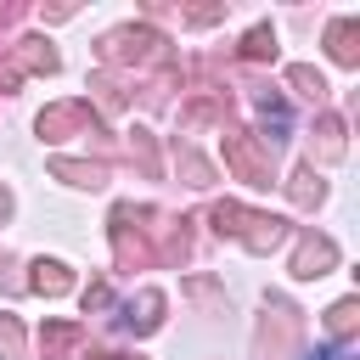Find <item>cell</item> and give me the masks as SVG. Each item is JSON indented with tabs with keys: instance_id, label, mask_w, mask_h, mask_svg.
Wrapping results in <instances>:
<instances>
[{
	"instance_id": "22",
	"label": "cell",
	"mask_w": 360,
	"mask_h": 360,
	"mask_svg": "<svg viewBox=\"0 0 360 360\" xmlns=\"http://www.w3.org/2000/svg\"><path fill=\"white\" fill-rule=\"evenodd\" d=\"M180 169L191 174V186H202V180H208V163H202V158H191L186 146H180Z\"/></svg>"
},
{
	"instance_id": "7",
	"label": "cell",
	"mask_w": 360,
	"mask_h": 360,
	"mask_svg": "<svg viewBox=\"0 0 360 360\" xmlns=\"http://www.w3.org/2000/svg\"><path fill=\"white\" fill-rule=\"evenodd\" d=\"M6 51H11V68H17V73H56L51 39H34V34H28V39H11Z\"/></svg>"
},
{
	"instance_id": "13",
	"label": "cell",
	"mask_w": 360,
	"mask_h": 360,
	"mask_svg": "<svg viewBox=\"0 0 360 360\" xmlns=\"http://www.w3.org/2000/svg\"><path fill=\"white\" fill-rule=\"evenodd\" d=\"M259 118H264V129H276L270 141H281V135L292 129V112H287V101H281L276 90H264V96H259Z\"/></svg>"
},
{
	"instance_id": "15",
	"label": "cell",
	"mask_w": 360,
	"mask_h": 360,
	"mask_svg": "<svg viewBox=\"0 0 360 360\" xmlns=\"http://www.w3.org/2000/svg\"><path fill=\"white\" fill-rule=\"evenodd\" d=\"M287 191H292V202H304V208H309V202H321V197H326V186H321V174H315V169H309V163H304V169H298V174H292V186H287Z\"/></svg>"
},
{
	"instance_id": "21",
	"label": "cell",
	"mask_w": 360,
	"mask_h": 360,
	"mask_svg": "<svg viewBox=\"0 0 360 360\" xmlns=\"http://www.w3.org/2000/svg\"><path fill=\"white\" fill-rule=\"evenodd\" d=\"M84 309H112V292H107V281H90V287H84Z\"/></svg>"
},
{
	"instance_id": "10",
	"label": "cell",
	"mask_w": 360,
	"mask_h": 360,
	"mask_svg": "<svg viewBox=\"0 0 360 360\" xmlns=\"http://www.w3.org/2000/svg\"><path fill=\"white\" fill-rule=\"evenodd\" d=\"M79 338H84V326H79V321H51V326L39 332V354H45V360H62Z\"/></svg>"
},
{
	"instance_id": "5",
	"label": "cell",
	"mask_w": 360,
	"mask_h": 360,
	"mask_svg": "<svg viewBox=\"0 0 360 360\" xmlns=\"http://www.w3.org/2000/svg\"><path fill=\"white\" fill-rule=\"evenodd\" d=\"M158 321H163V292H152V287L118 309V332H124V338H146Z\"/></svg>"
},
{
	"instance_id": "18",
	"label": "cell",
	"mask_w": 360,
	"mask_h": 360,
	"mask_svg": "<svg viewBox=\"0 0 360 360\" xmlns=\"http://www.w3.org/2000/svg\"><path fill=\"white\" fill-rule=\"evenodd\" d=\"M0 354H6V360H28V354H22V326H17L11 315H0Z\"/></svg>"
},
{
	"instance_id": "16",
	"label": "cell",
	"mask_w": 360,
	"mask_h": 360,
	"mask_svg": "<svg viewBox=\"0 0 360 360\" xmlns=\"http://www.w3.org/2000/svg\"><path fill=\"white\" fill-rule=\"evenodd\" d=\"M354 321H360V304H354V298H338V304L326 309V326H332V338H349V332H354Z\"/></svg>"
},
{
	"instance_id": "25",
	"label": "cell",
	"mask_w": 360,
	"mask_h": 360,
	"mask_svg": "<svg viewBox=\"0 0 360 360\" xmlns=\"http://www.w3.org/2000/svg\"><path fill=\"white\" fill-rule=\"evenodd\" d=\"M6 214H11V197H6V186H0V225H6Z\"/></svg>"
},
{
	"instance_id": "20",
	"label": "cell",
	"mask_w": 360,
	"mask_h": 360,
	"mask_svg": "<svg viewBox=\"0 0 360 360\" xmlns=\"http://www.w3.org/2000/svg\"><path fill=\"white\" fill-rule=\"evenodd\" d=\"M129 152L141 158V169H146V174H158V146H152V135H146V129H129Z\"/></svg>"
},
{
	"instance_id": "23",
	"label": "cell",
	"mask_w": 360,
	"mask_h": 360,
	"mask_svg": "<svg viewBox=\"0 0 360 360\" xmlns=\"http://www.w3.org/2000/svg\"><path fill=\"white\" fill-rule=\"evenodd\" d=\"M304 360H343V349H338V343H321V349H309Z\"/></svg>"
},
{
	"instance_id": "4",
	"label": "cell",
	"mask_w": 360,
	"mask_h": 360,
	"mask_svg": "<svg viewBox=\"0 0 360 360\" xmlns=\"http://www.w3.org/2000/svg\"><path fill=\"white\" fill-rule=\"evenodd\" d=\"M73 129L101 135V124H96L90 101H56V107H45V112H39V135H45V141H68Z\"/></svg>"
},
{
	"instance_id": "19",
	"label": "cell",
	"mask_w": 360,
	"mask_h": 360,
	"mask_svg": "<svg viewBox=\"0 0 360 360\" xmlns=\"http://www.w3.org/2000/svg\"><path fill=\"white\" fill-rule=\"evenodd\" d=\"M321 152L326 158L343 152V118H332V112H321Z\"/></svg>"
},
{
	"instance_id": "14",
	"label": "cell",
	"mask_w": 360,
	"mask_h": 360,
	"mask_svg": "<svg viewBox=\"0 0 360 360\" xmlns=\"http://www.w3.org/2000/svg\"><path fill=\"white\" fill-rule=\"evenodd\" d=\"M292 332H298V326H292V315H287V309H276V315L264 321V332H259V343H264L270 354H281V349L292 343Z\"/></svg>"
},
{
	"instance_id": "8",
	"label": "cell",
	"mask_w": 360,
	"mask_h": 360,
	"mask_svg": "<svg viewBox=\"0 0 360 360\" xmlns=\"http://www.w3.org/2000/svg\"><path fill=\"white\" fill-rule=\"evenodd\" d=\"M326 51H332V62L354 68V62H360V17H338V22L326 28Z\"/></svg>"
},
{
	"instance_id": "24",
	"label": "cell",
	"mask_w": 360,
	"mask_h": 360,
	"mask_svg": "<svg viewBox=\"0 0 360 360\" xmlns=\"http://www.w3.org/2000/svg\"><path fill=\"white\" fill-rule=\"evenodd\" d=\"M11 22H17V6H0V39L11 34Z\"/></svg>"
},
{
	"instance_id": "9",
	"label": "cell",
	"mask_w": 360,
	"mask_h": 360,
	"mask_svg": "<svg viewBox=\"0 0 360 360\" xmlns=\"http://www.w3.org/2000/svg\"><path fill=\"white\" fill-rule=\"evenodd\" d=\"M28 287H34V292H45V298H56V292H68V287H73V276H68V264H62V259H34Z\"/></svg>"
},
{
	"instance_id": "2",
	"label": "cell",
	"mask_w": 360,
	"mask_h": 360,
	"mask_svg": "<svg viewBox=\"0 0 360 360\" xmlns=\"http://www.w3.org/2000/svg\"><path fill=\"white\" fill-rule=\"evenodd\" d=\"M163 56H169V39L158 28H112L101 39V62H112V68H152Z\"/></svg>"
},
{
	"instance_id": "12",
	"label": "cell",
	"mask_w": 360,
	"mask_h": 360,
	"mask_svg": "<svg viewBox=\"0 0 360 360\" xmlns=\"http://www.w3.org/2000/svg\"><path fill=\"white\" fill-rule=\"evenodd\" d=\"M242 62H276V28H270V22L248 28V39H242Z\"/></svg>"
},
{
	"instance_id": "17",
	"label": "cell",
	"mask_w": 360,
	"mask_h": 360,
	"mask_svg": "<svg viewBox=\"0 0 360 360\" xmlns=\"http://www.w3.org/2000/svg\"><path fill=\"white\" fill-rule=\"evenodd\" d=\"M287 79H292V84H298V90H304V96H309L315 107L326 101V79H321L315 68H304V62H298V68H287Z\"/></svg>"
},
{
	"instance_id": "3",
	"label": "cell",
	"mask_w": 360,
	"mask_h": 360,
	"mask_svg": "<svg viewBox=\"0 0 360 360\" xmlns=\"http://www.w3.org/2000/svg\"><path fill=\"white\" fill-rule=\"evenodd\" d=\"M219 152H225V163H231L236 180H248V186H270V146H264V135L219 129Z\"/></svg>"
},
{
	"instance_id": "11",
	"label": "cell",
	"mask_w": 360,
	"mask_h": 360,
	"mask_svg": "<svg viewBox=\"0 0 360 360\" xmlns=\"http://www.w3.org/2000/svg\"><path fill=\"white\" fill-rule=\"evenodd\" d=\"M51 174L56 180H68V186H101L107 180V163H73V158H51Z\"/></svg>"
},
{
	"instance_id": "6",
	"label": "cell",
	"mask_w": 360,
	"mask_h": 360,
	"mask_svg": "<svg viewBox=\"0 0 360 360\" xmlns=\"http://www.w3.org/2000/svg\"><path fill=\"white\" fill-rule=\"evenodd\" d=\"M332 264H338L332 236H304V242H298V253H292V276H298V281H315V276H326Z\"/></svg>"
},
{
	"instance_id": "1",
	"label": "cell",
	"mask_w": 360,
	"mask_h": 360,
	"mask_svg": "<svg viewBox=\"0 0 360 360\" xmlns=\"http://www.w3.org/2000/svg\"><path fill=\"white\" fill-rule=\"evenodd\" d=\"M208 219H214L219 236H236V242L253 248V253H270V248L287 242V219H281V214H259V208H242V202H214Z\"/></svg>"
}]
</instances>
